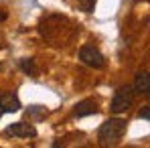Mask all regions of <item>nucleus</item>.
<instances>
[{"mask_svg": "<svg viewBox=\"0 0 150 148\" xmlns=\"http://www.w3.org/2000/svg\"><path fill=\"white\" fill-rule=\"evenodd\" d=\"M126 132V120L122 118H112L108 122H103L98 130V140L101 146H114L120 142V138Z\"/></svg>", "mask_w": 150, "mask_h": 148, "instance_id": "1", "label": "nucleus"}, {"mask_svg": "<svg viewBox=\"0 0 150 148\" xmlns=\"http://www.w3.org/2000/svg\"><path fill=\"white\" fill-rule=\"evenodd\" d=\"M134 103V89L130 85H124L120 87L116 93H114V99H112V112L114 114H124L130 110V106Z\"/></svg>", "mask_w": 150, "mask_h": 148, "instance_id": "2", "label": "nucleus"}, {"mask_svg": "<svg viewBox=\"0 0 150 148\" xmlns=\"http://www.w3.org/2000/svg\"><path fill=\"white\" fill-rule=\"evenodd\" d=\"M79 59H81V63H85V65H89V67H93V69H101V67L105 65L103 55H101L93 45H83V47L79 49Z\"/></svg>", "mask_w": 150, "mask_h": 148, "instance_id": "3", "label": "nucleus"}, {"mask_svg": "<svg viewBox=\"0 0 150 148\" xmlns=\"http://www.w3.org/2000/svg\"><path fill=\"white\" fill-rule=\"evenodd\" d=\"M8 136H16V138H35L37 136V128L33 124H26V122H14L10 126H6L4 130Z\"/></svg>", "mask_w": 150, "mask_h": 148, "instance_id": "4", "label": "nucleus"}, {"mask_svg": "<svg viewBox=\"0 0 150 148\" xmlns=\"http://www.w3.org/2000/svg\"><path fill=\"white\" fill-rule=\"evenodd\" d=\"M98 112H100V108H98V103H96L93 99H83V101H79V103L75 106V110H73L75 118L93 116V114H98Z\"/></svg>", "mask_w": 150, "mask_h": 148, "instance_id": "5", "label": "nucleus"}, {"mask_svg": "<svg viewBox=\"0 0 150 148\" xmlns=\"http://www.w3.org/2000/svg\"><path fill=\"white\" fill-rule=\"evenodd\" d=\"M134 93H142V96H148L150 93V77L146 71H142V73H136L134 77Z\"/></svg>", "mask_w": 150, "mask_h": 148, "instance_id": "6", "label": "nucleus"}, {"mask_svg": "<svg viewBox=\"0 0 150 148\" xmlns=\"http://www.w3.org/2000/svg\"><path fill=\"white\" fill-rule=\"evenodd\" d=\"M0 106L4 112H18L21 110V101L14 93H2L0 96Z\"/></svg>", "mask_w": 150, "mask_h": 148, "instance_id": "7", "label": "nucleus"}, {"mask_svg": "<svg viewBox=\"0 0 150 148\" xmlns=\"http://www.w3.org/2000/svg\"><path fill=\"white\" fill-rule=\"evenodd\" d=\"M47 116V110L43 106H30L26 110V118H35V120H43Z\"/></svg>", "mask_w": 150, "mask_h": 148, "instance_id": "8", "label": "nucleus"}, {"mask_svg": "<svg viewBox=\"0 0 150 148\" xmlns=\"http://www.w3.org/2000/svg\"><path fill=\"white\" fill-rule=\"evenodd\" d=\"M21 69H23L26 75H37L35 59H21Z\"/></svg>", "mask_w": 150, "mask_h": 148, "instance_id": "9", "label": "nucleus"}, {"mask_svg": "<svg viewBox=\"0 0 150 148\" xmlns=\"http://www.w3.org/2000/svg\"><path fill=\"white\" fill-rule=\"evenodd\" d=\"M93 6H96V0H81V10L91 12V10H93Z\"/></svg>", "mask_w": 150, "mask_h": 148, "instance_id": "10", "label": "nucleus"}, {"mask_svg": "<svg viewBox=\"0 0 150 148\" xmlns=\"http://www.w3.org/2000/svg\"><path fill=\"white\" fill-rule=\"evenodd\" d=\"M138 116H140V120H148V118H150V110H148V106H144V108L140 110V114H138Z\"/></svg>", "mask_w": 150, "mask_h": 148, "instance_id": "11", "label": "nucleus"}, {"mask_svg": "<svg viewBox=\"0 0 150 148\" xmlns=\"http://www.w3.org/2000/svg\"><path fill=\"white\" fill-rule=\"evenodd\" d=\"M2 114H4V110H2V106H0V118H2Z\"/></svg>", "mask_w": 150, "mask_h": 148, "instance_id": "12", "label": "nucleus"}, {"mask_svg": "<svg viewBox=\"0 0 150 148\" xmlns=\"http://www.w3.org/2000/svg\"><path fill=\"white\" fill-rule=\"evenodd\" d=\"M0 69H2V65H0Z\"/></svg>", "mask_w": 150, "mask_h": 148, "instance_id": "13", "label": "nucleus"}]
</instances>
